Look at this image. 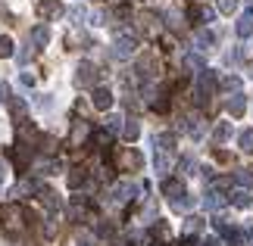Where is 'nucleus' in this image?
I'll use <instances>...</instances> for the list:
<instances>
[{
    "mask_svg": "<svg viewBox=\"0 0 253 246\" xmlns=\"http://www.w3.org/2000/svg\"><path fill=\"white\" fill-rule=\"evenodd\" d=\"M6 178V169H3V162H0V181H3Z\"/></svg>",
    "mask_w": 253,
    "mask_h": 246,
    "instance_id": "c03bdc74",
    "label": "nucleus"
},
{
    "mask_svg": "<svg viewBox=\"0 0 253 246\" xmlns=\"http://www.w3.org/2000/svg\"><path fill=\"white\" fill-rule=\"evenodd\" d=\"M181 169H184V175H194V172H197V162H194V159H184Z\"/></svg>",
    "mask_w": 253,
    "mask_h": 246,
    "instance_id": "4c0bfd02",
    "label": "nucleus"
},
{
    "mask_svg": "<svg viewBox=\"0 0 253 246\" xmlns=\"http://www.w3.org/2000/svg\"><path fill=\"white\" fill-rule=\"evenodd\" d=\"M122 137H125L128 143H131V141H138V137H141V125H138V122H128V125L122 128Z\"/></svg>",
    "mask_w": 253,
    "mask_h": 246,
    "instance_id": "4be33fe9",
    "label": "nucleus"
},
{
    "mask_svg": "<svg viewBox=\"0 0 253 246\" xmlns=\"http://www.w3.org/2000/svg\"><path fill=\"white\" fill-rule=\"evenodd\" d=\"M9 112H13V119H16V125L25 119V103L22 100H16V103H9Z\"/></svg>",
    "mask_w": 253,
    "mask_h": 246,
    "instance_id": "cd10ccee",
    "label": "nucleus"
},
{
    "mask_svg": "<svg viewBox=\"0 0 253 246\" xmlns=\"http://www.w3.org/2000/svg\"><path fill=\"white\" fill-rule=\"evenodd\" d=\"M0 56H13V41L6 35H0Z\"/></svg>",
    "mask_w": 253,
    "mask_h": 246,
    "instance_id": "2f4dec72",
    "label": "nucleus"
},
{
    "mask_svg": "<svg viewBox=\"0 0 253 246\" xmlns=\"http://www.w3.org/2000/svg\"><path fill=\"white\" fill-rule=\"evenodd\" d=\"M110 141H113L110 131H97V143H100V146H110Z\"/></svg>",
    "mask_w": 253,
    "mask_h": 246,
    "instance_id": "c9c22d12",
    "label": "nucleus"
},
{
    "mask_svg": "<svg viewBox=\"0 0 253 246\" xmlns=\"http://www.w3.org/2000/svg\"><path fill=\"white\" fill-rule=\"evenodd\" d=\"M228 137H231V125H228V122L216 125V131H212V141H216V143H225Z\"/></svg>",
    "mask_w": 253,
    "mask_h": 246,
    "instance_id": "412c9836",
    "label": "nucleus"
},
{
    "mask_svg": "<svg viewBox=\"0 0 253 246\" xmlns=\"http://www.w3.org/2000/svg\"><path fill=\"white\" fill-rule=\"evenodd\" d=\"M60 169H63V165L56 159H41V162H38V172H44V175H56Z\"/></svg>",
    "mask_w": 253,
    "mask_h": 246,
    "instance_id": "5701e85b",
    "label": "nucleus"
},
{
    "mask_svg": "<svg viewBox=\"0 0 253 246\" xmlns=\"http://www.w3.org/2000/svg\"><path fill=\"white\" fill-rule=\"evenodd\" d=\"M228 203L238 206V209H247V206L253 203V196H250L247 187H231V190H228Z\"/></svg>",
    "mask_w": 253,
    "mask_h": 246,
    "instance_id": "1a4fd4ad",
    "label": "nucleus"
},
{
    "mask_svg": "<svg viewBox=\"0 0 253 246\" xmlns=\"http://www.w3.org/2000/svg\"><path fill=\"white\" fill-rule=\"evenodd\" d=\"M219 87H222V91H241V87H244V81H241L238 75H228L225 81H219Z\"/></svg>",
    "mask_w": 253,
    "mask_h": 246,
    "instance_id": "393cba45",
    "label": "nucleus"
},
{
    "mask_svg": "<svg viewBox=\"0 0 253 246\" xmlns=\"http://www.w3.org/2000/svg\"><path fill=\"white\" fill-rule=\"evenodd\" d=\"M82 184H84V172L75 169V172L69 175V187H82Z\"/></svg>",
    "mask_w": 253,
    "mask_h": 246,
    "instance_id": "72a5a7b5",
    "label": "nucleus"
},
{
    "mask_svg": "<svg viewBox=\"0 0 253 246\" xmlns=\"http://www.w3.org/2000/svg\"><path fill=\"white\" fill-rule=\"evenodd\" d=\"M138 190H141V187H138V184H128V181L116 184V187H113V203H128Z\"/></svg>",
    "mask_w": 253,
    "mask_h": 246,
    "instance_id": "6e6552de",
    "label": "nucleus"
},
{
    "mask_svg": "<svg viewBox=\"0 0 253 246\" xmlns=\"http://www.w3.org/2000/svg\"><path fill=\"white\" fill-rule=\"evenodd\" d=\"M47 41H50L47 25H35V28H32V44H35V47H47Z\"/></svg>",
    "mask_w": 253,
    "mask_h": 246,
    "instance_id": "dca6fc26",
    "label": "nucleus"
},
{
    "mask_svg": "<svg viewBox=\"0 0 253 246\" xmlns=\"http://www.w3.org/2000/svg\"><path fill=\"white\" fill-rule=\"evenodd\" d=\"M97 78H100V69H97L94 63H82L79 69H75V84L79 87H94Z\"/></svg>",
    "mask_w": 253,
    "mask_h": 246,
    "instance_id": "39448f33",
    "label": "nucleus"
},
{
    "mask_svg": "<svg viewBox=\"0 0 253 246\" xmlns=\"http://www.w3.org/2000/svg\"><path fill=\"white\" fill-rule=\"evenodd\" d=\"M122 115H110V119H106V131H110V134H119L122 131Z\"/></svg>",
    "mask_w": 253,
    "mask_h": 246,
    "instance_id": "c85d7f7f",
    "label": "nucleus"
},
{
    "mask_svg": "<svg viewBox=\"0 0 253 246\" xmlns=\"http://www.w3.org/2000/svg\"><path fill=\"white\" fill-rule=\"evenodd\" d=\"M6 100H9V84L0 81V103H6Z\"/></svg>",
    "mask_w": 253,
    "mask_h": 246,
    "instance_id": "58836bf2",
    "label": "nucleus"
},
{
    "mask_svg": "<svg viewBox=\"0 0 253 246\" xmlns=\"http://www.w3.org/2000/svg\"><path fill=\"white\" fill-rule=\"evenodd\" d=\"M153 109H157V112H169V97H160V100H153Z\"/></svg>",
    "mask_w": 253,
    "mask_h": 246,
    "instance_id": "f704fd0d",
    "label": "nucleus"
},
{
    "mask_svg": "<svg viewBox=\"0 0 253 246\" xmlns=\"http://www.w3.org/2000/svg\"><path fill=\"white\" fill-rule=\"evenodd\" d=\"M235 181H238V187H247V190H250V187H253V175H250V172L244 169V172H241Z\"/></svg>",
    "mask_w": 253,
    "mask_h": 246,
    "instance_id": "473e14b6",
    "label": "nucleus"
},
{
    "mask_svg": "<svg viewBox=\"0 0 253 246\" xmlns=\"http://www.w3.org/2000/svg\"><path fill=\"white\" fill-rule=\"evenodd\" d=\"M219 37L212 35V32H207V28H200L197 32V44H200V50H212V44H216Z\"/></svg>",
    "mask_w": 253,
    "mask_h": 246,
    "instance_id": "6ab92c4d",
    "label": "nucleus"
},
{
    "mask_svg": "<svg viewBox=\"0 0 253 246\" xmlns=\"http://www.w3.org/2000/svg\"><path fill=\"white\" fill-rule=\"evenodd\" d=\"M69 19H84V9L82 6H72L69 9Z\"/></svg>",
    "mask_w": 253,
    "mask_h": 246,
    "instance_id": "a19ab883",
    "label": "nucleus"
},
{
    "mask_svg": "<svg viewBox=\"0 0 253 246\" xmlns=\"http://www.w3.org/2000/svg\"><path fill=\"white\" fill-rule=\"evenodd\" d=\"M200 246H222V240H219V237H207V240H203Z\"/></svg>",
    "mask_w": 253,
    "mask_h": 246,
    "instance_id": "37998d69",
    "label": "nucleus"
},
{
    "mask_svg": "<svg viewBox=\"0 0 253 246\" xmlns=\"http://www.w3.org/2000/svg\"><path fill=\"white\" fill-rule=\"evenodd\" d=\"M178 128H181V131H188L191 137H200V134H203V125H200V119H197V115H184Z\"/></svg>",
    "mask_w": 253,
    "mask_h": 246,
    "instance_id": "4468645a",
    "label": "nucleus"
},
{
    "mask_svg": "<svg viewBox=\"0 0 253 246\" xmlns=\"http://www.w3.org/2000/svg\"><path fill=\"white\" fill-rule=\"evenodd\" d=\"M197 25H210L212 19H216V9L212 6H191V13H188Z\"/></svg>",
    "mask_w": 253,
    "mask_h": 246,
    "instance_id": "9b49d317",
    "label": "nucleus"
},
{
    "mask_svg": "<svg viewBox=\"0 0 253 246\" xmlns=\"http://www.w3.org/2000/svg\"><path fill=\"white\" fill-rule=\"evenodd\" d=\"M19 81H22L25 87H32V84H35V75H32V72H22V75H19Z\"/></svg>",
    "mask_w": 253,
    "mask_h": 246,
    "instance_id": "ea45409f",
    "label": "nucleus"
},
{
    "mask_svg": "<svg viewBox=\"0 0 253 246\" xmlns=\"http://www.w3.org/2000/svg\"><path fill=\"white\" fill-rule=\"evenodd\" d=\"M87 134H94V125H91V122H75V128H72V137H69V141H72L75 146H82Z\"/></svg>",
    "mask_w": 253,
    "mask_h": 246,
    "instance_id": "f8f14e48",
    "label": "nucleus"
},
{
    "mask_svg": "<svg viewBox=\"0 0 253 246\" xmlns=\"http://www.w3.org/2000/svg\"><path fill=\"white\" fill-rule=\"evenodd\" d=\"M116 246H128V243H116Z\"/></svg>",
    "mask_w": 253,
    "mask_h": 246,
    "instance_id": "a18cd8bd",
    "label": "nucleus"
},
{
    "mask_svg": "<svg viewBox=\"0 0 253 246\" xmlns=\"http://www.w3.org/2000/svg\"><path fill=\"white\" fill-rule=\"evenodd\" d=\"M38 200H41L47 209H60V200H56V193L53 190H44V193H38Z\"/></svg>",
    "mask_w": 253,
    "mask_h": 246,
    "instance_id": "b1692460",
    "label": "nucleus"
},
{
    "mask_svg": "<svg viewBox=\"0 0 253 246\" xmlns=\"http://www.w3.org/2000/svg\"><path fill=\"white\" fill-rule=\"evenodd\" d=\"M134 50H138V37H134V35H116L113 53L119 56V60H128V56H134Z\"/></svg>",
    "mask_w": 253,
    "mask_h": 246,
    "instance_id": "20e7f679",
    "label": "nucleus"
},
{
    "mask_svg": "<svg viewBox=\"0 0 253 246\" xmlns=\"http://www.w3.org/2000/svg\"><path fill=\"white\" fill-rule=\"evenodd\" d=\"M225 109L235 115V119H241V115L247 112V100H244V94H235V97H231V100L225 103Z\"/></svg>",
    "mask_w": 253,
    "mask_h": 246,
    "instance_id": "ddd939ff",
    "label": "nucleus"
},
{
    "mask_svg": "<svg viewBox=\"0 0 253 246\" xmlns=\"http://www.w3.org/2000/svg\"><path fill=\"white\" fill-rule=\"evenodd\" d=\"M82 246H87V243H82Z\"/></svg>",
    "mask_w": 253,
    "mask_h": 246,
    "instance_id": "49530a36",
    "label": "nucleus"
},
{
    "mask_svg": "<svg viewBox=\"0 0 253 246\" xmlns=\"http://www.w3.org/2000/svg\"><path fill=\"white\" fill-rule=\"evenodd\" d=\"M163 193H166L172 203H178V200H184V196H188V193H184L181 178H166V181H163Z\"/></svg>",
    "mask_w": 253,
    "mask_h": 246,
    "instance_id": "423d86ee",
    "label": "nucleus"
},
{
    "mask_svg": "<svg viewBox=\"0 0 253 246\" xmlns=\"http://www.w3.org/2000/svg\"><path fill=\"white\" fill-rule=\"evenodd\" d=\"M97 231H100V237H110V234H113V224H106V221H103Z\"/></svg>",
    "mask_w": 253,
    "mask_h": 246,
    "instance_id": "79ce46f5",
    "label": "nucleus"
},
{
    "mask_svg": "<svg viewBox=\"0 0 253 246\" xmlns=\"http://www.w3.org/2000/svg\"><path fill=\"white\" fill-rule=\"evenodd\" d=\"M235 32H238V37H250V35H253V9H250V13H244V16L238 19Z\"/></svg>",
    "mask_w": 253,
    "mask_h": 246,
    "instance_id": "2eb2a0df",
    "label": "nucleus"
},
{
    "mask_svg": "<svg viewBox=\"0 0 253 246\" xmlns=\"http://www.w3.org/2000/svg\"><path fill=\"white\" fill-rule=\"evenodd\" d=\"M28 193H38V184L35 181H19L13 187V196H16V200H22V196H28Z\"/></svg>",
    "mask_w": 253,
    "mask_h": 246,
    "instance_id": "f3484780",
    "label": "nucleus"
},
{
    "mask_svg": "<svg viewBox=\"0 0 253 246\" xmlns=\"http://www.w3.org/2000/svg\"><path fill=\"white\" fill-rule=\"evenodd\" d=\"M200 231H203V218H200V215H188V221H184V234L191 237V234H200Z\"/></svg>",
    "mask_w": 253,
    "mask_h": 246,
    "instance_id": "aec40b11",
    "label": "nucleus"
},
{
    "mask_svg": "<svg viewBox=\"0 0 253 246\" xmlns=\"http://www.w3.org/2000/svg\"><path fill=\"white\" fill-rule=\"evenodd\" d=\"M172 162H175V137L160 134L157 137V172L160 175H169Z\"/></svg>",
    "mask_w": 253,
    "mask_h": 246,
    "instance_id": "f257e3e1",
    "label": "nucleus"
},
{
    "mask_svg": "<svg viewBox=\"0 0 253 246\" xmlns=\"http://www.w3.org/2000/svg\"><path fill=\"white\" fill-rule=\"evenodd\" d=\"M144 165V156L134 150V146H122L119 150V169H125V172H138Z\"/></svg>",
    "mask_w": 253,
    "mask_h": 246,
    "instance_id": "7ed1b4c3",
    "label": "nucleus"
},
{
    "mask_svg": "<svg viewBox=\"0 0 253 246\" xmlns=\"http://www.w3.org/2000/svg\"><path fill=\"white\" fill-rule=\"evenodd\" d=\"M238 143H241V150L247 156H253V128H244V131L238 134Z\"/></svg>",
    "mask_w": 253,
    "mask_h": 246,
    "instance_id": "a211bd4d",
    "label": "nucleus"
},
{
    "mask_svg": "<svg viewBox=\"0 0 253 246\" xmlns=\"http://www.w3.org/2000/svg\"><path fill=\"white\" fill-rule=\"evenodd\" d=\"M225 203H228V200H225L222 193H216V190L207 193V206H210V209H219V206H225Z\"/></svg>",
    "mask_w": 253,
    "mask_h": 246,
    "instance_id": "a878e982",
    "label": "nucleus"
},
{
    "mask_svg": "<svg viewBox=\"0 0 253 246\" xmlns=\"http://www.w3.org/2000/svg\"><path fill=\"white\" fill-rule=\"evenodd\" d=\"M219 87V78H216V72H212V69H203V72L197 75V103L203 106L210 100V94L216 91Z\"/></svg>",
    "mask_w": 253,
    "mask_h": 246,
    "instance_id": "f03ea898",
    "label": "nucleus"
},
{
    "mask_svg": "<svg viewBox=\"0 0 253 246\" xmlns=\"http://www.w3.org/2000/svg\"><path fill=\"white\" fill-rule=\"evenodd\" d=\"M91 103H94V109L106 112V109L113 106V91H110V87H94V97H91Z\"/></svg>",
    "mask_w": 253,
    "mask_h": 246,
    "instance_id": "0eeeda50",
    "label": "nucleus"
},
{
    "mask_svg": "<svg viewBox=\"0 0 253 246\" xmlns=\"http://www.w3.org/2000/svg\"><path fill=\"white\" fill-rule=\"evenodd\" d=\"M184 63H188V69H200V72H203V69H207V66H203V60H200V56L197 53H188V56H184Z\"/></svg>",
    "mask_w": 253,
    "mask_h": 246,
    "instance_id": "7c9ffc66",
    "label": "nucleus"
},
{
    "mask_svg": "<svg viewBox=\"0 0 253 246\" xmlns=\"http://www.w3.org/2000/svg\"><path fill=\"white\" fill-rule=\"evenodd\" d=\"M0 218H3L6 228H19V224H22V221H19V218H22V212H19L16 203H6L3 209H0Z\"/></svg>",
    "mask_w": 253,
    "mask_h": 246,
    "instance_id": "9d476101",
    "label": "nucleus"
},
{
    "mask_svg": "<svg viewBox=\"0 0 253 246\" xmlns=\"http://www.w3.org/2000/svg\"><path fill=\"white\" fill-rule=\"evenodd\" d=\"M216 6H219L222 16H231V13L238 9V0H216Z\"/></svg>",
    "mask_w": 253,
    "mask_h": 246,
    "instance_id": "bb28decb",
    "label": "nucleus"
},
{
    "mask_svg": "<svg viewBox=\"0 0 253 246\" xmlns=\"http://www.w3.org/2000/svg\"><path fill=\"white\" fill-rule=\"evenodd\" d=\"M38 109H53V100H50V97H38Z\"/></svg>",
    "mask_w": 253,
    "mask_h": 246,
    "instance_id": "e433bc0d",
    "label": "nucleus"
},
{
    "mask_svg": "<svg viewBox=\"0 0 253 246\" xmlns=\"http://www.w3.org/2000/svg\"><path fill=\"white\" fill-rule=\"evenodd\" d=\"M153 237H157V240H166L169 237V224L166 221H157V224H153Z\"/></svg>",
    "mask_w": 253,
    "mask_h": 246,
    "instance_id": "c756f323",
    "label": "nucleus"
}]
</instances>
